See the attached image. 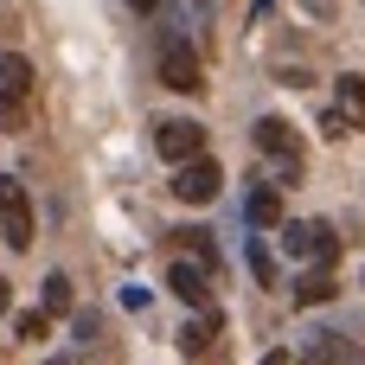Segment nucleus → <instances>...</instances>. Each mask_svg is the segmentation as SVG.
I'll return each mask as SVG.
<instances>
[{
	"label": "nucleus",
	"instance_id": "18",
	"mask_svg": "<svg viewBox=\"0 0 365 365\" xmlns=\"http://www.w3.org/2000/svg\"><path fill=\"white\" fill-rule=\"evenodd\" d=\"M346 128H353V122H346V115H340V109H327V115H321V135H327V141H340V135H346Z\"/></svg>",
	"mask_w": 365,
	"mask_h": 365
},
{
	"label": "nucleus",
	"instance_id": "4",
	"mask_svg": "<svg viewBox=\"0 0 365 365\" xmlns=\"http://www.w3.org/2000/svg\"><path fill=\"white\" fill-rule=\"evenodd\" d=\"M0 244L32 250V199L19 180H0Z\"/></svg>",
	"mask_w": 365,
	"mask_h": 365
},
{
	"label": "nucleus",
	"instance_id": "22",
	"mask_svg": "<svg viewBox=\"0 0 365 365\" xmlns=\"http://www.w3.org/2000/svg\"><path fill=\"white\" fill-rule=\"evenodd\" d=\"M45 365H83V359H71V353H64V359H45Z\"/></svg>",
	"mask_w": 365,
	"mask_h": 365
},
{
	"label": "nucleus",
	"instance_id": "2",
	"mask_svg": "<svg viewBox=\"0 0 365 365\" xmlns=\"http://www.w3.org/2000/svg\"><path fill=\"white\" fill-rule=\"evenodd\" d=\"M282 250L327 269V263L340 257V237H334V225H321V218H295V225H282Z\"/></svg>",
	"mask_w": 365,
	"mask_h": 365
},
{
	"label": "nucleus",
	"instance_id": "17",
	"mask_svg": "<svg viewBox=\"0 0 365 365\" xmlns=\"http://www.w3.org/2000/svg\"><path fill=\"white\" fill-rule=\"evenodd\" d=\"M250 269H257V282H276V257L263 244H250Z\"/></svg>",
	"mask_w": 365,
	"mask_h": 365
},
{
	"label": "nucleus",
	"instance_id": "11",
	"mask_svg": "<svg viewBox=\"0 0 365 365\" xmlns=\"http://www.w3.org/2000/svg\"><path fill=\"white\" fill-rule=\"evenodd\" d=\"M334 90H340V103H334V109H340V115H346L353 128H365V77H359V71H346V77H340Z\"/></svg>",
	"mask_w": 365,
	"mask_h": 365
},
{
	"label": "nucleus",
	"instance_id": "19",
	"mask_svg": "<svg viewBox=\"0 0 365 365\" xmlns=\"http://www.w3.org/2000/svg\"><path fill=\"white\" fill-rule=\"evenodd\" d=\"M128 6H135V13H160V0H128Z\"/></svg>",
	"mask_w": 365,
	"mask_h": 365
},
{
	"label": "nucleus",
	"instance_id": "14",
	"mask_svg": "<svg viewBox=\"0 0 365 365\" xmlns=\"http://www.w3.org/2000/svg\"><path fill=\"white\" fill-rule=\"evenodd\" d=\"M212 334H218V314H199V321H186V327H180V353H186V359H199V353L212 346Z\"/></svg>",
	"mask_w": 365,
	"mask_h": 365
},
{
	"label": "nucleus",
	"instance_id": "3",
	"mask_svg": "<svg viewBox=\"0 0 365 365\" xmlns=\"http://www.w3.org/2000/svg\"><path fill=\"white\" fill-rule=\"evenodd\" d=\"M160 83L180 90V96H199V90H205V64H199V51H192L186 38H167V45H160Z\"/></svg>",
	"mask_w": 365,
	"mask_h": 365
},
{
	"label": "nucleus",
	"instance_id": "20",
	"mask_svg": "<svg viewBox=\"0 0 365 365\" xmlns=\"http://www.w3.org/2000/svg\"><path fill=\"white\" fill-rule=\"evenodd\" d=\"M263 365H295V353H269V359H263Z\"/></svg>",
	"mask_w": 365,
	"mask_h": 365
},
{
	"label": "nucleus",
	"instance_id": "8",
	"mask_svg": "<svg viewBox=\"0 0 365 365\" xmlns=\"http://www.w3.org/2000/svg\"><path fill=\"white\" fill-rule=\"evenodd\" d=\"M167 289H173L186 308H212V269L192 263V257H180V263L167 269Z\"/></svg>",
	"mask_w": 365,
	"mask_h": 365
},
{
	"label": "nucleus",
	"instance_id": "1",
	"mask_svg": "<svg viewBox=\"0 0 365 365\" xmlns=\"http://www.w3.org/2000/svg\"><path fill=\"white\" fill-rule=\"evenodd\" d=\"M250 141H257V154H269V160H276V173H282V180H302V135H295L282 115H263V122L250 128Z\"/></svg>",
	"mask_w": 365,
	"mask_h": 365
},
{
	"label": "nucleus",
	"instance_id": "21",
	"mask_svg": "<svg viewBox=\"0 0 365 365\" xmlns=\"http://www.w3.org/2000/svg\"><path fill=\"white\" fill-rule=\"evenodd\" d=\"M6 308H13V289H6V282H0V314H6Z\"/></svg>",
	"mask_w": 365,
	"mask_h": 365
},
{
	"label": "nucleus",
	"instance_id": "12",
	"mask_svg": "<svg viewBox=\"0 0 365 365\" xmlns=\"http://www.w3.org/2000/svg\"><path fill=\"white\" fill-rule=\"evenodd\" d=\"M340 289H334V276L327 269H308L302 282H295V308H321V302H334Z\"/></svg>",
	"mask_w": 365,
	"mask_h": 365
},
{
	"label": "nucleus",
	"instance_id": "9",
	"mask_svg": "<svg viewBox=\"0 0 365 365\" xmlns=\"http://www.w3.org/2000/svg\"><path fill=\"white\" fill-rule=\"evenodd\" d=\"M244 218H250L257 231L282 225V186H250V199H244Z\"/></svg>",
	"mask_w": 365,
	"mask_h": 365
},
{
	"label": "nucleus",
	"instance_id": "23",
	"mask_svg": "<svg viewBox=\"0 0 365 365\" xmlns=\"http://www.w3.org/2000/svg\"><path fill=\"white\" fill-rule=\"evenodd\" d=\"M359 365H365V359H359Z\"/></svg>",
	"mask_w": 365,
	"mask_h": 365
},
{
	"label": "nucleus",
	"instance_id": "16",
	"mask_svg": "<svg viewBox=\"0 0 365 365\" xmlns=\"http://www.w3.org/2000/svg\"><path fill=\"white\" fill-rule=\"evenodd\" d=\"M173 237H186V250H192V263H218V250H212V231H173Z\"/></svg>",
	"mask_w": 365,
	"mask_h": 365
},
{
	"label": "nucleus",
	"instance_id": "7",
	"mask_svg": "<svg viewBox=\"0 0 365 365\" xmlns=\"http://www.w3.org/2000/svg\"><path fill=\"white\" fill-rule=\"evenodd\" d=\"M26 96H32V64H26L19 51H6V58H0V122H19Z\"/></svg>",
	"mask_w": 365,
	"mask_h": 365
},
{
	"label": "nucleus",
	"instance_id": "13",
	"mask_svg": "<svg viewBox=\"0 0 365 365\" xmlns=\"http://www.w3.org/2000/svg\"><path fill=\"white\" fill-rule=\"evenodd\" d=\"M71 302H77V295H71V276L51 269V276L38 282V308H45V314H71Z\"/></svg>",
	"mask_w": 365,
	"mask_h": 365
},
{
	"label": "nucleus",
	"instance_id": "10",
	"mask_svg": "<svg viewBox=\"0 0 365 365\" xmlns=\"http://www.w3.org/2000/svg\"><path fill=\"white\" fill-rule=\"evenodd\" d=\"M353 359V346L340 340V334H314L308 346H302V365H346Z\"/></svg>",
	"mask_w": 365,
	"mask_h": 365
},
{
	"label": "nucleus",
	"instance_id": "15",
	"mask_svg": "<svg viewBox=\"0 0 365 365\" xmlns=\"http://www.w3.org/2000/svg\"><path fill=\"white\" fill-rule=\"evenodd\" d=\"M13 334H19V340H45V334H51V314H45V308H26V314L13 321Z\"/></svg>",
	"mask_w": 365,
	"mask_h": 365
},
{
	"label": "nucleus",
	"instance_id": "5",
	"mask_svg": "<svg viewBox=\"0 0 365 365\" xmlns=\"http://www.w3.org/2000/svg\"><path fill=\"white\" fill-rule=\"evenodd\" d=\"M218 186H225V173H218L212 154H199V160H186V167L173 173V199H180V205H212Z\"/></svg>",
	"mask_w": 365,
	"mask_h": 365
},
{
	"label": "nucleus",
	"instance_id": "6",
	"mask_svg": "<svg viewBox=\"0 0 365 365\" xmlns=\"http://www.w3.org/2000/svg\"><path fill=\"white\" fill-rule=\"evenodd\" d=\"M154 148H160V160L186 167V160H199V154H205V128H199V122H186V115H173V122H160V128H154Z\"/></svg>",
	"mask_w": 365,
	"mask_h": 365
}]
</instances>
